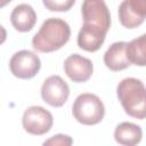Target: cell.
I'll return each mask as SVG.
<instances>
[{"label": "cell", "instance_id": "5", "mask_svg": "<svg viewBox=\"0 0 146 146\" xmlns=\"http://www.w3.org/2000/svg\"><path fill=\"white\" fill-rule=\"evenodd\" d=\"M52 123L54 119L51 113L41 106L27 107L22 117V124L24 130L34 136H41L47 133L51 129Z\"/></svg>", "mask_w": 146, "mask_h": 146}, {"label": "cell", "instance_id": "14", "mask_svg": "<svg viewBox=\"0 0 146 146\" xmlns=\"http://www.w3.org/2000/svg\"><path fill=\"white\" fill-rule=\"evenodd\" d=\"M42 2L50 11H67L73 7L75 0H42Z\"/></svg>", "mask_w": 146, "mask_h": 146}, {"label": "cell", "instance_id": "10", "mask_svg": "<svg viewBox=\"0 0 146 146\" xmlns=\"http://www.w3.org/2000/svg\"><path fill=\"white\" fill-rule=\"evenodd\" d=\"M104 63L113 72L128 68L131 63L127 56V42H114L104 54Z\"/></svg>", "mask_w": 146, "mask_h": 146}, {"label": "cell", "instance_id": "1", "mask_svg": "<svg viewBox=\"0 0 146 146\" xmlns=\"http://www.w3.org/2000/svg\"><path fill=\"white\" fill-rule=\"evenodd\" d=\"M83 25L78 34V46L89 52L97 51L111 27V14L104 0H84L81 7Z\"/></svg>", "mask_w": 146, "mask_h": 146}, {"label": "cell", "instance_id": "16", "mask_svg": "<svg viewBox=\"0 0 146 146\" xmlns=\"http://www.w3.org/2000/svg\"><path fill=\"white\" fill-rule=\"evenodd\" d=\"M11 0H0V7H5L8 2H10Z\"/></svg>", "mask_w": 146, "mask_h": 146}, {"label": "cell", "instance_id": "2", "mask_svg": "<svg viewBox=\"0 0 146 146\" xmlns=\"http://www.w3.org/2000/svg\"><path fill=\"white\" fill-rule=\"evenodd\" d=\"M71 35L68 24L56 17L46 19L32 39V47L39 52H51L67 43Z\"/></svg>", "mask_w": 146, "mask_h": 146}, {"label": "cell", "instance_id": "6", "mask_svg": "<svg viewBox=\"0 0 146 146\" xmlns=\"http://www.w3.org/2000/svg\"><path fill=\"white\" fill-rule=\"evenodd\" d=\"M41 67L38 55L30 50H19L13 55L9 62L10 72L18 79L29 80L35 76Z\"/></svg>", "mask_w": 146, "mask_h": 146}, {"label": "cell", "instance_id": "3", "mask_svg": "<svg viewBox=\"0 0 146 146\" xmlns=\"http://www.w3.org/2000/svg\"><path fill=\"white\" fill-rule=\"evenodd\" d=\"M124 112L138 120L146 119V87L136 78L123 79L116 88Z\"/></svg>", "mask_w": 146, "mask_h": 146}, {"label": "cell", "instance_id": "11", "mask_svg": "<svg viewBox=\"0 0 146 146\" xmlns=\"http://www.w3.org/2000/svg\"><path fill=\"white\" fill-rule=\"evenodd\" d=\"M10 22L17 31L29 32L36 23V14L30 5L21 3L13 9L10 14Z\"/></svg>", "mask_w": 146, "mask_h": 146}, {"label": "cell", "instance_id": "4", "mask_svg": "<svg viewBox=\"0 0 146 146\" xmlns=\"http://www.w3.org/2000/svg\"><path fill=\"white\" fill-rule=\"evenodd\" d=\"M74 119L86 125L99 123L105 115V107L100 98L94 94H81L72 106Z\"/></svg>", "mask_w": 146, "mask_h": 146}, {"label": "cell", "instance_id": "9", "mask_svg": "<svg viewBox=\"0 0 146 146\" xmlns=\"http://www.w3.org/2000/svg\"><path fill=\"white\" fill-rule=\"evenodd\" d=\"M64 71L73 82H86L92 75L94 65L90 59L73 54L65 59Z\"/></svg>", "mask_w": 146, "mask_h": 146}, {"label": "cell", "instance_id": "7", "mask_svg": "<svg viewBox=\"0 0 146 146\" xmlns=\"http://www.w3.org/2000/svg\"><path fill=\"white\" fill-rule=\"evenodd\" d=\"M68 96V84L59 75H51L47 78L41 87V97L43 102L52 107L63 106L66 103Z\"/></svg>", "mask_w": 146, "mask_h": 146}, {"label": "cell", "instance_id": "13", "mask_svg": "<svg viewBox=\"0 0 146 146\" xmlns=\"http://www.w3.org/2000/svg\"><path fill=\"white\" fill-rule=\"evenodd\" d=\"M127 56L131 64L146 66V33L127 43Z\"/></svg>", "mask_w": 146, "mask_h": 146}, {"label": "cell", "instance_id": "15", "mask_svg": "<svg viewBox=\"0 0 146 146\" xmlns=\"http://www.w3.org/2000/svg\"><path fill=\"white\" fill-rule=\"evenodd\" d=\"M73 144V139L66 135H55L48 140L43 143V145H52V146H70Z\"/></svg>", "mask_w": 146, "mask_h": 146}, {"label": "cell", "instance_id": "12", "mask_svg": "<svg viewBox=\"0 0 146 146\" xmlns=\"http://www.w3.org/2000/svg\"><path fill=\"white\" fill-rule=\"evenodd\" d=\"M143 138L141 128L131 122H122L114 130V139L124 146H133L140 143Z\"/></svg>", "mask_w": 146, "mask_h": 146}, {"label": "cell", "instance_id": "8", "mask_svg": "<svg viewBox=\"0 0 146 146\" xmlns=\"http://www.w3.org/2000/svg\"><path fill=\"white\" fill-rule=\"evenodd\" d=\"M120 23L127 29H136L146 19V0H123L119 6Z\"/></svg>", "mask_w": 146, "mask_h": 146}]
</instances>
